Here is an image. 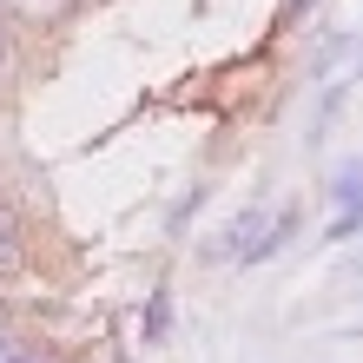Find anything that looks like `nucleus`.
<instances>
[{
	"label": "nucleus",
	"mask_w": 363,
	"mask_h": 363,
	"mask_svg": "<svg viewBox=\"0 0 363 363\" xmlns=\"http://www.w3.org/2000/svg\"><path fill=\"white\" fill-rule=\"evenodd\" d=\"M337 199H344V218L330 225V245H344L363 231V159H350L344 172H337Z\"/></svg>",
	"instance_id": "obj_1"
},
{
	"label": "nucleus",
	"mask_w": 363,
	"mask_h": 363,
	"mask_svg": "<svg viewBox=\"0 0 363 363\" xmlns=\"http://www.w3.org/2000/svg\"><path fill=\"white\" fill-rule=\"evenodd\" d=\"M291 231H297V205H284L277 218H264V231H258V245H251V258H245V264H264L271 251H277V245L291 238Z\"/></svg>",
	"instance_id": "obj_2"
},
{
	"label": "nucleus",
	"mask_w": 363,
	"mask_h": 363,
	"mask_svg": "<svg viewBox=\"0 0 363 363\" xmlns=\"http://www.w3.org/2000/svg\"><path fill=\"white\" fill-rule=\"evenodd\" d=\"M165 324H172V291L152 297V311H145V337H165Z\"/></svg>",
	"instance_id": "obj_3"
},
{
	"label": "nucleus",
	"mask_w": 363,
	"mask_h": 363,
	"mask_svg": "<svg viewBox=\"0 0 363 363\" xmlns=\"http://www.w3.org/2000/svg\"><path fill=\"white\" fill-rule=\"evenodd\" d=\"M13 264H20V231L0 218V271H13Z\"/></svg>",
	"instance_id": "obj_4"
},
{
	"label": "nucleus",
	"mask_w": 363,
	"mask_h": 363,
	"mask_svg": "<svg viewBox=\"0 0 363 363\" xmlns=\"http://www.w3.org/2000/svg\"><path fill=\"white\" fill-rule=\"evenodd\" d=\"M0 363H27V357H0Z\"/></svg>",
	"instance_id": "obj_5"
},
{
	"label": "nucleus",
	"mask_w": 363,
	"mask_h": 363,
	"mask_svg": "<svg viewBox=\"0 0 363 363\" xmlns=\"http://www.w3.org/2000/svg\"><path fill=\"white\" fill-rule=\"evenodd\" d=\"M291 7H311V0H291Z\"/></svg>",
	"instance_id": "obj_6"
}]
</instances>
